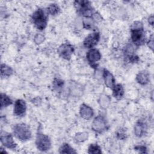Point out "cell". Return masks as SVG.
Masks as SVG:
<instances>
[{
  "label": "cell",
  "mask_w": 154,
  "mask_h": 154,
  "mask_svg": "<svg viewBox=\"0 0 154 154\" xmlns=\"http://www.w3.org/2000/svg\"><path fill=\"white\" fill-rule=\"evenodd\" d=\"M26 109V103L22 99H17L14 103V114L19 117L23 116L25 114Z\"/></svg>",
  "instance_id": "11"
},
{
  "label": "cell",
  "mask_w": 154,
  "mask_h": 154,
  "mask_svg": "<svg viewBox=\"0 0 154 154\" xmlns=\"http://www.w3.org/2000/svg\"><path fill=\"white\" fill-rule=\"evenodd\" d=\"M134 149L137 150H138L140 153H146V147L144 146H137Z\"/></svg>",
  "instance_id": "23"
},
{
  "label": "cell",
  "mask_w": 154,
  "mask_h": 154,
  "mask_svg": "<svg viewBox=\"0 0 154 154\" xmlns=\"http://www.w3.org/2000/svg\"><path fill=\"white\" fill-rule=\"evenodd\" d=\"M13 133L20 141L28 140L31 137V132L29 127L24 123L17 124L14 126Z\"/></svg>",
  "instance_id": "2"
},
{
  "label": "cell",
  "mask_w": 154,
  "mask_h": 154,
  "mask_svg": "<svg viewBox=\"0 0 154 154\" xmlns=\"http://www.w3.org/2000/svg\"><path fill=\"white\" fill-rule=\"evenodd\" d=\"M103 76L105 85L108 88L112 89V88L115 85V79L112 75L108 70L104 69Z\"/></svg>",
  "instance_id": "13"
},
{
  "label": "cell",
  "mask_w": 154,
  "mask_h": 154,
  "mask_svg": "<svg viewBox=\"0 0 154 154\" xmlns=\"http://www.w3.org/2000/svg\"><path fill=\"white\" fill-rule=\"evenodd\" d=\"M148 46L150 48H151L152 49H153V35L151 36L150 39L149 40V42H148Z\"/></svg>",
  "instance_id": "25"
},
{
  "label": "cell",
  "mask_w": 154,
  "mask_h": 154,
  "mask_svg": "<svg viewBox=\"0 0 154 154\" xmlns=\"http://www.w3.org/2000/svg\"><path fill=\"white\" fill-rule=\"evenodd\" d=\"M12 103V100L11 99L4 93L1 94V108L5 107L11 105Z\"/></svg>",
  "instance_id": "18"
},
{
  "label": "cell",
  "mask_w": 154,
  "mask_h": 154,
  "mask_svg": "<svg viewBox=\"0 0 154 154\" xmlns=\"http://www.w3.org/2000/svg\"><path fill=\"white\" fill-rule=\"evenodd\" d=\"M88 153H94V154L101 153L102 151H101V149H100V147L98 145L92 144L88 147Z\"/></svg>",
  "instance_id": "20"
},
{
  "label": "cell",
  "mask_w": 154,
  "mask_h": 154,
  "mask_svg": "<svg viewBox=\"0 0 154 154\" xmlns=\"http://www.w3.org/2000/svg\"><path fill=\"white\" fill-rule=\"evenodd\" d=\"M117 136L119 138L123 140L126 138V134L123 130H119L117 133Z\"/></svg>",
  "instance_id": "24"
},
{
  "label": "cell",
  "mask_w": 154,
  "mask_h": 154,
  "mask_svg": "<svg viewBox=\"0 0 154 154\" xmlns=\"http://www.w3.org/2000/svg\"><path fill=\"white\" fill-rule=\"evenodd\" d=\"M73 51V47L69 44H63L58 49V52L62 58L68 60H70Z\"/></svg>",
  "instance_id": "7"
},
{
  "label": "cell",
  "mask_w": 154,
  "mask_h": 154,
  "mask_svg": "<svg viewBox=\"0 0 154 154\" xmlns=\"http://www.w3.org/2000/svg\"><path fill=\"white\" fill-rule=\"evenodd\" d=\"M101 58V55L99 51L96 49H90L87 54V59L90 65L95 68L97 67V65L95 63L99 61Z\"/></svg>",
  "instance_id": "8"
},
{
  "label": "cell",
  "mask_w": 154,
  "mask_h": 154,
  "mask_svg": "<svg viewBox=\"0 0 154 154\" xmlns=\"http://www.w3.org/2000/svg\"><path fill=\"white\" fill-rule=\"evenodd\" d=\"M93 129L97 132H102L106 129V122L102 116L96 117L93 123Z\"/></svg>",
  "instance_id": "10"
},
{
  "label": "cell",
  "mask_w": 154,
  "mask_h": 154,
  "mask_svg": "<svg viewBox=\"0 0 154 154\" xmlns=\"http://www.w3.org/2000/svg\"><path fill=\"white\" fill-rule=\"evenodd\" d=\"M63 85V81L59 79H55L54 81V86L57 88H61Z\"/></svg>",
  "instance_id": "22"
},
{
  "label": "cell",
  "mask_w": 154,
  "mask_h": 154,
  "mask_svg": "<svg viewBox=\"0 0 154 154\" xmlns=\"http://www.w3.org/2000/svg\"><path fill=\"white\" fill-rule=\"evenodd\" d=\"M137 81L142 85H145L149 82V75L146 72H141L137 75Z\"/></svg>",
  "instance_id": "16"
},
{
  "label": "cell",
  "mask_w": 154,
  "mask_h": 154,
  "mask_svg": "<svg viewBox=\"0 0 154 154\" xmlns=\"http://www.w3.org/2000/svg\"><path fill=\"white\" fill-rule=\"evenodd\" d=\"M145 33L143 24L140 22H135L131 28V38L137 46H140L145 42Z\"/></svg>",
  "instance_id": "1"
},
{
  "label": "cell",
  "mask_w": 154,
  "mask_h": 154,
  "mask_svg": "<svg viewBox=\"0 0 154 154\" xmlns=\"http://www.w3.org/2000/svg\"><path fill=\"white\" fill-rule=\"evenodd\" d=\"M32 19L37 29L43 30L46 28L48 22V16L43 9L37 10L33 13Z\"/></svg>",
  "instance_id": "3"
},
{
  "label": "cell",
  "mask_w": 154,
  "mask_h": 154,
  "mask_svg": "<svg viewBox=\"0 0 154 154\" xmlns=\"http://www.w3.org/2000/svg\"><path fill=\"white\" fill-rule=\"evenodd\" d=\"M75 6L78 12L84 16L87 17L91 16L93 9L90 2L87 1H77L75 2Z\"/></svg>",
  "instance_id": "4"
},
{
  "label": "cell",
  "mask_w": 154,
  "mask_h": 154,
  "mask_svg": "<svg viewBox=\"0 0 154 154\" xmlns=\"http://www.w3.org/2000/svg\"><path fill=\"white\" fill-rule=\"evenodd\" d=\"M35 144L38 150L44 152L48 150L51 146V143L49 137L42 133L37 134Z\"/></svg>",
  "instance_id": "5"
},
{
  "label": "cell",
  "mask_w": 154,
  "mask_h": 154,
  "mask_svg": "<svg viewBox=\"0 0 154 154\" xmlns=\"http://www.w3.org/2000/svg\"><path fill=\"white\" fill-rule=\"evenodd\" d=\"M48 11L52 15H55L59 13L60 8L57 4H52L48 7Z\"/></svg>",
  "instance_id": "21"
},
{
  "label": "cell",
  "mask_w": 154,
  "mask_h": 154,
  "mask_svg": "<svg viewBox=\"0 0 154 154\" xmlns=\"http://www.w3.org/2000/svg\"><path fill=\"white\" fill-rule=\"evenodd\" d=\"M80 114L85 119H90L93 115V109L88 106L82 104L80 108Z\"/></svg>",
  "instance_id": "14"
},
{
  "label": "cell",
  "mask_w": 154,
  "mask_h": 154,
  "mask_svg": "<svg viewBox=\"0 0 154 154\" xmlns=\"http://www.w3.org/2000/svg\"><path fill=\"white\" fill-rule=\"evenodd\" d=\"M149 23L151 25H153V16H151L149 18Z\"/></svg>",
  "instance_id": "26"
},
{
  "label": "cell",
  "mask_w": 154,
  "mask_h": 154,
  "mask_svg": "<svg viewBox=\"0 0 154 154\" xmlns=\"http://www.w3.org/2000/svg\"><path fill=\"white\" fill-rule=\"evenodd\" d=\"M147 129V126L146 123L144 121L140 120L136 123L134 128V132L137 137H141L146 134Z\"/></svg>",
  "instance_id": "12"
},
{
  "label": "cell",
  "mask_w": 154,
  "mask_h": 154,
  "mask_svg": "<svg viewBox=\"0 0 154 154\" xmlns=\"http://www.w3.org/2000/svg\"><path fill=\"white\" fill-rule=\"evenodd\" d=\"M13 73V70L12 69L5 65V64H1V76H10L11 74Z\"/></svg>",
  "instance_id": "17"
},
{
  "label": "cell",
  "mask_w": 154,
  "mask_h": 154,
  "mask_svg": "<svg viewBox=\"0 0 154 154\" xmlns=\"http://www.w3.org/2000/svg\"><path fill=\"white\" fill-rule=\"evenodd\" d=\"M100 38L99 32H93L88 35L84 41V45L85 48H92L97 45Z\"/></svg>",
  "instance_id": "9"
},
{
  "label": "cell",
  "mask_w": 154,
  "mask_h": 154,
  "mask_svg": "<svg viewBox=\"0 0 154 154\" xmlns=\"http://www.w3.org/2000/svg\"><path fill=\"white\" fill-rule=\"evenodd\" d=\"M0 140L1 143L6 147L8 149H15L16 147V144L14 143L12 135L6 132L1 131Z\"/></svg>",
  "instance_id": "6"
},
{
  "label": "cell",
  "mask_w": 154,
  "mask_h": 154,
  "mask_svg": "<svg viewBox=\"0 0 154 154\" xmlns=\"http://www.w3.org/2000/svg\"><path fill=\"white\" fill-rule=\"evenodd\" d=\"M113 96L117 99H121L124 94V89L121 84H116L112 88Z\"/></svg>",
  "instance_id": "15"
},
{
  "label": "cell",
  "mask_w": 154,
  "mask_h": 154,
  "mask_svg": "<svg viewBox=\"0 0 154 154\" xmlns=\"http://www.w3.org/2000/svg\"><path fill=\"white\" fill-rule=\"evenodd\" d=\"M60 153H75L76 152L68 144H63L60 149Z\"/></svg>",
  "instance_id": "19"
}]
</instances>
